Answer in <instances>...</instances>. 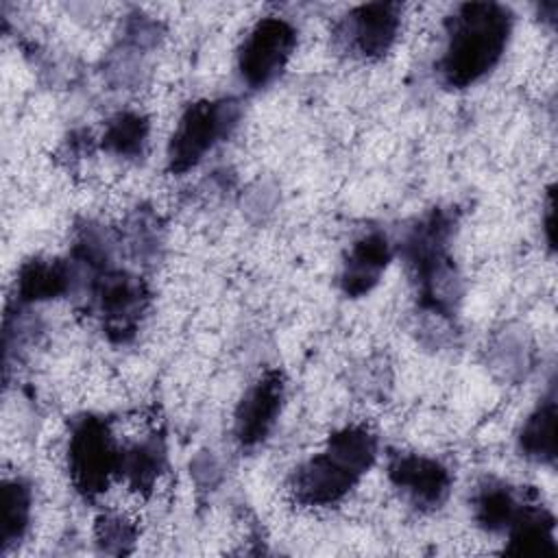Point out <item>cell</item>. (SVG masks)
Masks as SVG:
<instances>
[{"label":"cell","mask_w":558,"mask_h":558,"mask_svg":"<svg viewBox=\"0 0 558 558\" xmlns=\"http://www.w3.org/2000/svg\"><path fill=\"white\" fill-rule=\"evenodd\" d=\"M296 46V31L283 17H264L246 35L238 68L240 76L248 87H266L286 68Z\"/></svg>","instance_id":"obj_7"},{"label":"cell","mask_w":558,"mask_h":558,"mask_svg":"<svg viewBox=\"0 0 558 558\" xmlns=\"http://www.w3.org/2000/svg\"><path fill=\"white\" fill-rule=\"evenodd\" d=\"M510 545L506 547V554L512 556H554L556 543H554V517L536 504L523 506L521 514L508 530Z\"/></svg>","instance_id":"obj_12"},{"label":"cell","mask_w":558,"mask_h":558,"mask_svg":"<svg viewBox=\"0 0 558 558\" xmlns=\"http://www.w3.org/2000/svg\"><path fill=\"white\" fill-rule=\"evenodd\" d=\"M166 466V447L159 436L144 438L131 447H120L118 475L129 482L131 488L148 493Z\"/></svg>","instance_id":"obj_14"},{"label":"cell","mask_w":558,"mask_h":558,"mask_svg":"<svg viewBox=\"0 0 558 558\" xmlns=\"http://www.w3.org/2000/svg\"><path fill=\"white\" fill-rule=\"evenodd\" d=\"M92 299L105 333L113 342H126L133 338L148 305V290L135 275L102 268L92 283Z\"/></svg>","instance_id":"obj_6"},{"label":"cell","mask_w":558,"mask_h":558,"mask_svg":"<svg viewBox=\"0 0 558 558\" xmlns=\"http://www.w3.org/2000/svg\"><path fill=\"white\" fill-rule=\"evenodd\" d=\"M96 534L105 549L122 551L124 543L135 541V525L120 514H105L96 523Z\"/></svg>","instance_id":"obj_19"},{"label":"cell","mask_w":558,"mask_h":558,"mask_svg":"<svg viewBox=\"0 0 558 558\" xmlns=\"http://www.w3.org/2000/svg\"><path fill=\"white\" fill-rule=\"evenodd\" d=\"M118 464L120 447L109 423L94 414L81 416L72 425L68 440V469L74 488L87 499L98 497L118 475Z\"/></svg>","instance_id":"obj_4"},{"label":"cell","mask_w":558,"mask_h":558,"mask_svg":"<svg viewBox=\"0 0 558 558\" xmlns=\"http://www.w3.org/2000/svg\"><path fill=\"white\" fill-rule=\"evenodd\" d=\"M525 501H521L510 486L488 480L475 495V519L488 532H506L521 514Z\"/></svg>","instance_id":"obj_15"},{"label":"cell","mask_w":558,"mask_h":558,"mask_svg":"<svg viewBox=\"0 0 558 558\" xmlns=\"http://www.w3.org/2000/svg\"><path fill=\"white\" fill-rule=\"evenodd\" d=\"M447 46L438 61L445 85L462 89L486 76L512 33V13L497 2H464L445 22Z\"/></svg>","instance_id":"obj_1"},{"label":"cell","mask_w":558,"mask_h":558,"mask_svg":"<svg viewBox=\"0 0 558 558\" xmlns=\"http://www.w3.org/2000/svg\"><path fill=\"white\" fill-rule=\"evenodd\" d=\"M283 390L286 384L281 371H266L255 384H251L238 403L233 418V432L240 445L255 447L268 436L281 412Z\"/></svg>","instance_id":"obj_9"},{"label":"cell","mask_w":558,"mask_h":558,"mask_svg":"<svg viewBox=\"0 0 558 558\" xmlns=\"http://www.w3.org/2000/svg\"><path fill=\"white\" fill-rule=\"evenodd\" d=\"M240 120V105L231 98L198 100L181 116L168 144V168L177 174L194 168Z\"/></svg>","instance_id":"obj_5"},{"label":"cell","mask_w":558,"mask_h":558,"mask_svg":"<svg viewBox=\"0 0 558 558\" xmlns=\"http://www.w3.org/2000/svg\"><path fill=\"white\" fill-rule=\"evenodd\" d=\"M519 447L523 456L538 462L556 460V399L547 397L523 423Z\"/></svg>","instance_id":"obj_16"},{"label":"cell","mask_w":558,"mask_h":558,"mask_svg":"<svg viewBox=\"0 0 558 558\" xmlns=\"http://www.w3.org/2000/svg\"><path fill=\"white\" fill-rule=\"evenodd\" d=\"M72 270L61 259H31L20 268L15 294L22 303L50 301L70 290Z\"/></svg>","instance_id":"obj_13"},{"label":"cell","mask_w":558,"mask_h":558,"mask_svg":"<svg viewBox=\"0 0 558 558\" xmlns=\"http://www.w3.org/2000/svg\"><path fill=\"white\" fill-rule=\"evenodd\" d=\"M31 517V488L22 480H9L2 484V551L17 543Z\"/></svg>","instance_id":"obj_18"},{"label":"cell","mask_w":558,"mask_h":558,"mask_svg":"<svg viewBox=\"0 0 558 558\" xmlns=\"http://www.w3.org/2000/svg\"><path fill=\"white\" fill-rule=\"evenodd\" d=\"M150 122L142 113H118L102 133V148L120 157H140L148 142Z\"/></svg>","instance_id":"obj_17"},{"label":"cell","mask_w":558,"mask_h":558,"mask_svg":"<svg viewBox=\"0 0 558 558\" xmlns=\"http://www.w3.org/2000/svg\"><path fill=\"white\" fill-rule=\"evenodd\" d=\"M390 257H392V251H390L388 238L381 231H371L357 238L342 262V272H340L342 292L351 299L368 294L381 279Z\"/></svg>","instance_id":"obj_11"},{"label":"cell","mask_w":558,"mask_h":558,"mask_svg":"<svg viewBox=\"0 0 558 558\" xmlns=\"http://www.w3.org/2000/svg\"><path fill=\"white\" fill-rule=\"evenodd\" d=\"M388 477L416 508H438L451 488L449 469L418 453L392 456Z\"/></svg>","instance_id":"obj_10"},{"label":"cell","mask_w":558,"mask_h":558,"mask_svg":"<svg viewBox=\"0 0 558 558\" xmlns=\"http://www.w3.org/2000/svg\"><path fill=\"white\" fill-rule=\"evenodd\" d=\"M453 235V216L445 209H432L403 240V257L416 283L418 303L442 316L451 314L458 296V275L449 253Z\"/></svg>","instance_id":"obj_3"},{"label":"cell","mask_w":558,"mask_h":558,"mask_svg":"<svg viewBox=\"0 0 558 558\" xmlns=\"http://www.w3.org/2000/svg\"><path fill=\"white\" fill-rule=\"evenodd\" d=\"M401 26V4L371 2L355 7L340 24L347 48L364 59H377L390 50Z\"/></svg>","instance_id":"obj_8"},{"label":"cell","mask_w":558,"mask_h":558,"mask_svg":"<svg viewBox=\"0 0 558 558\" xmlns=\"http://www.w3.org/2000/svg\"><path fill=\"white\" fill-rule=\"evenodd\" d=\"M375 458L377 436L366 425H347L294 473L292 493L303 506H333L360 482Z\"/></svg>","instance_id":"obj_2"}]
</instances>
